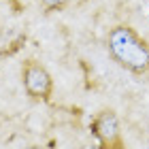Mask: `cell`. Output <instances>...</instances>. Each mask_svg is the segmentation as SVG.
I'll return each mask as SVG.
<instances>
[{"instance_id": "5b68a950", "label": "cell", "mask_w": 149, "mask_h": 149, "mask_svg": "<svg viewBox=\"0 0 149 149\" xmlns=\"http://www.w3.org/2000/svg\"><path fill=\"white\" fill-rule=\"evenodd\" d=\"M28 149H36V147H28Z\"/></svg>"}, {"instance_id": "6da1fadb", "label": "cell", "mask_w": 149, "mask_h": 149, "mask_svg": "<svg viewBox=\"0 0 149 149\" xmlns=\"http://www.w3.org/2000/svg\"><path fill=\"white\" fill-rule=\"evenodd\" d=\"M107 49L121 68L134 74L149 72V43L126 24L111 28L107 34Z\"/></svg>"}, {"instance_id": "7a4b0ae2", "label": "cell", "mask_w": 149, "mask_h": 149, "mask_svg": "<svg viewBox=\"0 0 149 149\" xmlns=\"http://www.w3.org/2000/svg\"><path fill=\"white\" fill-rule=\"evenodd\" d=\"M22 81L32 100H49L53 92V79L47 72L43 64L36 60H26L24 70H22Z\"/></svg>"}, {"instance_id": "3957f363", "label": "cell", "mask_w": 149, "mask_h": 149, "mask_svg": "<svg viewBox=\"0 0 149 149\" xmlns=\"http://www.w3.org/2000/svg\"><path fill=\"white\" fill-rule=\"evenodd\" d=\"M92 132L98 139L102 149H124L121 141V130H119V119L113 111H100L92 121Z\"/></svg>"}, {"instance_id": "277c9868", "label": "cell", "mask_w": 149, "mask_h": 149, "mask_svg": "<svg viewBox=\"0 0 149 149\" xmlns=\"http://www.w3.org/2000/svg\"><path fill=\"white\" fill-rule=\"evenodd\" d=\"M38 2L43 4L47 11H62L68 0H38Z\"/></svg>"}]
</instances>
